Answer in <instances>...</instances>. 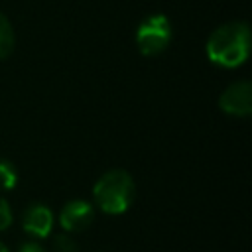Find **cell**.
<instances>
[{
    "label": "cell",
    "mask_w": 252,
    "mask_h": 252,
    "mask_svg": "<svg viewBox=\"0 0 252 252\" xmlns=\"http://www.w3.org/2000/svg\"><path fill=\"white\" fill-rule=\"evenodd\" d=\"M250 28L246 22H230L217 28L207 39V55L219 67H238L250 53Z\"/></svg>",
    "instance_id": "1"
},
{
    "label": "cell",
    "mask_w": 252,
    "mask_h": 252,
    "mask_svg": "<svg viewBox=\"0 0 252 252\" xmlns=\"http://www.w3.org/2000/svg\"><path fill=\"white\" fill-rule=\"evenodd\" d=\"M93 197L96 207L106 215L126 213L136 197V183L132 175L124 169H110L98 177L93 187Z\"/></svg>",
    "instance_id": "2"
},
{
    "label": "cell",
    "mask_w": 252,
    "mask_h": 252,
    "mask_svg": "<svg viewBox=\"0 0 252 252\" xmlns=\"http://www.w3.org/2000/svg\"><path fill=\"white\" fill-rule=\"evenodd\" d=\"M171 35H173V30H171L169 20L163 14H152L144 18L136 30L138 51L148 57L159 55L163 49H167Z\"/></svg>",
    "instance_id": "3"
},
{
    "label": "cell",
    "mask_w": 252,
    "mask_h": 252,
    "mask_svg": "<svg viewBox=\"0 0 252 252\" xmlns=\"http://www.w3.org/2000/svg\"><path fill=\"white\" fill-rule=\"evenodd\" d=\"M219 106L222 112L230 116L244 118L252 112V85L250 81H236L228 85L220 96H219Z\"/></svg>",
    "instance_id": "4"
},
{
    "label": "cell",
    "mask_w": 252,
    "mask_h": 252,
    "mask_svg": "<svg viewBox=\"0 0 252 252\" xmlns=\"http://www.w3.org/2000/svg\"><path fill=\"white\" fill-rule=\"evenodd\" d=\"M94 220V207L85 199H71L59 213V224L65 232H81Z\"/></svg>",
    "instance_id": "5"
},
{
    "label": "cell",
    "mask_w": 252,
    "mask_h": 252,
    "mask_svg": "<svg viewBox=\"0 0 252 252\" xmlns=\"http://www.w3.org/2000/svg\"><path fill=\"white\" fill-rule=\"evenodd\" d=\"M22 226L33 238L49 236V232L53 228V213H51V209L47 205H41V203L30 205L22 215Z\"/></svg>",
    "instance_id": "6"
},
{
    "label": "cell",
    "mask_w": 252,
    "mask_h": 252,
    "mask_svg": "<svg viewBox=\"0 0 252 252\" xmlns=\"http://www.w3.org/2000/svg\"><path fill=\"white\" fill-rule=\"evenodd\" d=\"M14 45H16V37H14L12 24L4 14H0V59H6L12 53Z\"/></svg>",
    "instance_id": "7"
},
{
    "label": "cell",
    "mask_w": 252,
    "mask_h": 252,
    "mask_svg": "<svg viewBox=\"0 0 252 252\" xmlns=\"http://www.w3.org/2000/svg\"><path fill=\"white\" fill-rule=\"evenodd\" d=\"M18 185V169L16 165L6 159L0 158V191H10Z\"/></svg>",
    "instance_id": "8"
},
{
    "label": "cell",
    "mask_w": 252,
    "mask_h": 252,
    "mask_svg": "<svg viewBox=\"0 0 252 252\" xmlns=\"http://www.w3.org/2000/svg\"><path fill=\"white\" fill-rule=\"evenodd\" d=\"M53 252H79V246L69 232H61L53 238Z\"/></svg>",
    "instance_id": "9"
},
{
    "label": "cell",
    "mask_w": 252,
    "mask_h": 252,
    "mask_svg": "<svg viewBox=\"0 0 252 252\" xmlns=\"http://www.w3.org/2000/svg\"><path fill=\"white\" fill-rule=\"evenodd\" d=\"M12 220H14V217H12V209H10L8 201L0 197V232L6 230V228L12 224Z\"/></svg>",
    "instance_id": "10"
},
{
    "label": "cell",
    "mask_w": 252,
    "mask_h": 252,
    "mask_svg": "<svg viewBox=\"0 0 252 252\" xmlns=\"http://www.w3.org/2000/svg\"><path fill=\"white\" fill-rule=\"evenodd\" d=\"M18 252H47V250L41 244H37V242H26V244L20 246Z\"/></svg>",
    "instance_id": "11"
},
{
    "label": "cell",
    "mask_w": 252,
    "mask_h": 252,
    "mask_svg": "<svg viewBox=\"0 0 252 252\" xmlns=\"http://www.w3.org/2000/svg\"><path fill=\"white\" fill-rule=\"evenodd\" d=\"M0 252H10V248H8L4 242H0Z\"/></svg>",
    "instance_id": "12"
}]
</instances>
